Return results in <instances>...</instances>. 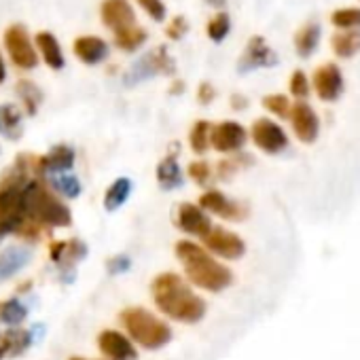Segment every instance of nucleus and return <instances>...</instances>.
<instances>
[{"label":"nucleus","mask_w":360,"mask_h":360,"mask_svg":"<svg viewBox=\"0 0 360 360\" xmlns=\"http://www.w3.org/2000/svg\"><path fill=\"white\" fill-rule=\"evenodd\" d=\"M150 297L163 316L180 324H198L208 311L206 301L174 271H163L150 282Z\"/></svg>","instance_id":"f257e3e1"},{"label":"nucleus","mask_w":360,"mask_h":360,"mask_svg":"<svg viewBox=\"0 0 360 360\" xmlns=\"http://www.w3.org/2000/svg\"><path fill=\"white\" fill-rule=\"evenodd\" d=\"M174 252L185 269L187 280L198 288L208 292H223L233 284V271L214 259L202 244H195L193 240H180Z\"/></svg>","instance_id":"f03ea898"},{"label":"nucleus","mask_w":360,"mask_h":360,"mask_svg":"<svg viewBox=\"0 0 360 360\" xmlns=\"http://www.w3.org/2000/svg\"><path fill=\"white\" fill-rule=\"evenodd\" d=\"M24 214L45 229H64L72 225L70 208L37 178H30L24 187Z\"/></svg>","instance_id":"7ed1b4c3"},{"label":"nucleus","mask_w":360,"mask_h":360,"mask_svg":"<svg viewBox=\"0 0 360 360\" xmlns=\"http://www.w3.org/2000/svg\"><path fill=\"white\" fill-rule=\"evenodd\" d=\"M127 337L144 349H161L172 341V328L165 320L144 307H127L121 311Z\"/></svg>","instance_id":"20e7f679"},{"label":"nucleus","mask_w":360,"mask_h":360,"mask_svg":"<svg viewBox=\"0 0 360 360\" xmlns=\"http://www.w3.org/2000/svg\"><path fill=\"white\" fill-rule=\"evenodd\" d=\"M174 72V60L167 53V47L161 45L157 49H150L148 53H144L136 64H131V68L123 75V85L125 87H136L153 77L159 75H172Z\"/></svg>","instance_id":"39448f33"},{"label":"nucleus","mask_w":360,"mask_h":360,"mask_svg":"<svg viewBox=\"0 0 360 360\" xmlns=\"http://www.w3.org/2000/svg\"><path fill=\"white\" fill-rule=\"evenodd\" d=\"M5 49L11 58V62L20 70H34L39 66V53L34 47V41L30 39L28 30L20 24L9 26L5 32Z\"/></svg>","instance_id":"423d86ee"},{"label":"nucleus","mask_w":360,"mask_h":360,"mask_svg":"<svg viewBox=\"0 0 360 360\" xmlns=\"http://www.w3.org/2000/svg\"><path fill=\"white\" fill-rule=\"evenodd\" d=\"M202 242L212 257H221L225 261H238L246 255V242L238 233L217 225H212V229L202 238Z\"/></svg>","instance_id":"0eeeda50"},{"label":"nucleus","mask_w":360,"mask_h":360,"mask_svg":"<svg viewBox=\"0 0 360 360\" xmlns=\"http://www.w3.org/2000/svg\"><path fill=\"white\" fill-rule=\"evenodd\" d=\"M250 138L255 142V146L267 155H280L288 148V136L286 131L282 129L280 123L267 119V117H261L252 123L250 127Z\"/></svg>","instance_id":"6e6552de"},{"label":"nucleus","mask_w":360,"mask_h":360,"mask_svg":"<svg viewBox=\"0 0 360 360\" xmlns=\"http://www.w3.org/2000/svg\"><path fill=\"white\" fill-rule=\"evenodd\" d=\"M87 246L79 240L72 238L68 242H58L51 246V261L60 267V280L64 284L75 282V274H77V265L87 257Z\"/></svg>","instance_id":"1a4fd4ad"},{"label":"nucleus","mask_w":360,"mask_h":360,"mask_svg":"<svg viewBox=\"0 0 360 360\" xmlns=\"http://www.w3.org/2000/svg\"><path fill=\"white\" fill-rule=\"evenodd\" d=\"M206 214H212V217H219L223 221H231V223H240L248 217V208L231 198H227L225 193L217 191V189H210L206 193H202L200 198V204H198Z\"/></svg>","instance_id":"9d476101"},{"label":"nucleus","mask_w":360,"mask_h":360,"mask_svg":"<svg viewBox=\"0 0 360 360\" xmlns=\"http://www.w3.org/2000/svg\"><path fill=\"white\" fill-rule=\"evenodd\" d=\"M246 142H248V131L238 121H223V123L212 125L210 129V146L217 153H223V155L240 153Z\"/></svg>","instance_id":"9b49d317"},{"label":"nucleus","mask_w":360,"mask_h":360,"mask_svg":"<svg viewBox=\"0 0 360 360\" xmlns=\"http://www.w3.org/2000/svg\"><path fill=\"white\" fill-rule=\"evenodd\" d=\"M288 121H290V127L297 136L299 142L303 144H314L318 140V134H320V119L316 115V110L305 102V100H297L292 106H290V112H288Z\"/></svg>","instance_id":"f8f14e48"},{"label":"nucleus","mask_w":360,"mask_h":360,"mask_svg":"<svg viewBox=\"0 0 360 360\" xmlns=\"http://www.w3.org/2000/svg\"><path fill=\"white\" fill-rule=\"evenodd\" d=\"M311 87L322 102H337L345 87L341 68L333 62L318 66L311 75Z\"/></svg>","instance_id":"ddd939ff"},{"label":"nucleus","mask_w":360,"mask_h":360,"mask_svg":"<svg viewBox=\"0 0 360 360\" xmlns=\"http://www.w3.org/2000/svg\"><path fill=\"white\" fill-rule=\"evenodd\" d=\"M278 64V53L267 45L263 37H252L238 62V70L242 75L259 70V68H274Z\"/></svg>","instance_id":"4468645a"},{"label":"nucleus","mask_w":360,"mask_h":360,"mask_svg":"<svg viewBox=\"0 0 360 360\" xmlns=\"http://www.w3.org/2000/svg\"><path fill=\"white\" fill-rule=\"evenodd\" d=\"M98 347L108 360H138V349L134 341L115 328H106L98 335Z\"/></svg>","instance_id":"2eb2a0df"},{"label":"nucleus","mask_w":360,"mask_h":360,"mask_svg":"<svg viewBox=\"0 0 360 360\" xmlns=\"http://www.w3.org/2000/svg\"><path fill=\"white\" fill-rule=\"evenodd\" d=\"M176 227L193 238H204L210 229H212V219L210 214H206L198 204H180L178 212H176Z\"/></svg>","instance_id":"dca6fc26"},{"label":"nucleus","mask_w":360,"mask_h":360,"mask_svg":"<svg viewBox=\"0 0 360 360\" xmlns=\"http://www.w3.org/2000/svg\"><path fill=\"white\" fill-rule=\"evenodd\" d=\"M77 163V153L72 146L68 144H56L53 148H49V153H45L41 159H37L34 167L39 169L41 176H56V174H64V172H72Z\"/></svg>","instance_id":"f3484780"},{"label":"nucleus","mask_w":360,"mask_h":360,"mask_svg":"<svg viewBox=\"0 0 360 360\" xmlns=\"http://www.w3.org/2000/svg\"><path fill=\"white\" fill-rule=\"evenodd\" d=\"M100 20L106 28L112 30V34L138 24L136 11L129 5V0H104L100 7Z\"/></svg>","instance_id":"a211bd4d"},{"label":"nucleus","mask_w":360,"mask_h":360,"mask_svg":"<svg viewBox=\"0 0 360 360\" xmlns=\"http://www.w3.org/2000/svg\"><path fill=\"white\" fill-rule=\"evenodd\" d=\"M32 263V250L28 246H9L0 252V282H7L24 271Z\"/></svg>","instance_id":"6ab92c4d"},{"label":"nucleus","mask_w":360,"mask_h":360,"mask_svg":"<svg viewBox=\"0 0 360 360\" xmlns=\"http://www.w3.org/2000/svg\"><path fill=\"white\" fill-rule=\"evenodd\" d=\"M72 51L75 56L87 64V66H98L102 64L106 58H108V43L100 37H94V34H85V37H79L72 45Z\"/></svg>","instance_id":"aec40b11"},{"label":"nucleus","mask_w":360,"mask_h":360,"mask_svg":"<svg viewBox=\"0 0 360 360\" xmlns=\"http://www.w3.org/2000/svg\"><path fill=\"white\" fill-rule=\"evenodd\" d=\"M157 183L163 191H178L183 189L187 178H185V172L178 163V155H165L159 165H157Z\"/></svg>","instance_id":"412c9836"},{"label":"nucleus","mask_w":360,"mask_h":360,"mask_svg":"<svg viewBox=\"0 0 360 360\" xmlns=\"http://www.w3.org/2000/svg\"><path fill=\"white\" fill-rule=\"evenodd\" d=\"M34 47L41 53L43 62L51 70H62L66 66V58H64L62 45H60V41H58L56 34H51V32H39L34 37Z\"/></svg>","instance_id":"4be33fe9"},{"label":"nucleus","mask_w":360,"mask_h":360,"mask_svg":"<svg viewBox=\"0 0 360 360\" xmlns=\"http://www.w3.org/2000/svg\"><path fill=\"white\" fill-rule=\"evenodd\" d=\"M0 136L9 142L24 136V112L18 104H0Z\"/></svg>","instance_id":"5701e85b"},{"label":"nucleus","mask_w":360,"mask_h":360,"mask_svg":"<svg viewBox=\"0 0 360 360\" xmlns=\"http://www.w3.org/2000/svg\"><path fill=\"white\" fill-rule=\"evenodd\" d=\"M131 189H134L131 178H127V176L115 178L112 183H110V187L106 189V193H104V208H106L108 212L121 210V208L127 204V200H129V195H131Z\"/></svg>","instance_id":"b1692460"},{"label":"nucleus","mask_w":360,"mask_h":360,"mask_svg":"<svg viewBox=\"0 0 360 360\" xmlns=\"http://www.w3.org/2000/svg\"><path fill=\"white\" fill-rule=\"evenodd\" d=\"M49 189L56 195H62L66 200H77L83 193L81 178L75 172H64V174L49 176Z\"/></svg>","instance_id":"393cba45"},{"label":"nucleus","mask_w":360,"mask_h":360,"mask_svg":"<svg viewBox=\"0 0 360 360\" xmlns=\"http://www.w3.org/2000/svg\"><path fill=\"white\" fill-rule=\"evenodd\" d=\"M330 49L337 58H354L360 51V28L354 30H339L330 39Z\"/></svg>","instance_id":"a878e982"},{"label":"nucleus","mask_w":360,"mask_h":360,"mask_svg":"<svg viewBox=\"0 0 360 360\" xmlns=\"http://www.w3.org/2000/svg\"><path fill=\"white\" fill-rule=\"evenodd\" d=\"M28 314H30L28 303H24L18 297L0 301V322H3L5 326H9V328H18L20 324H24Z\"/></svg>","instance_id":"bb28decb"},{"label":"nucleus","mask_w":360,"mask_h":360,"mask_svg":"<svg viewBox=\"0 0 360 360\" xmlns=\"http://www.w3.org/2000/svg\"><path fill=\"white\" fill-rule=\"evenodd\" d=\"M320 37H322L320 24H316V22L305 24V26L295 34V51H297V56H299V58H309V56L318 49Z\"/></svg>","instance_id":"cd10ccee"},{"label":"nucleus","mask_w":360,"mask_h":360,"mask_svg":"<svg viewBox=\"0 0 360 360\" xmlns=\"http://www.w3.org/2000/svg\"><path fill=\"white\" fill-rule=\"evenodd\" d=\"M15 94H18V98H20V102H22L24 112H26L28 117H34V115L39 112L41 104H43V91H41V87H39L37 83L24 79V81H18Z\"/></svg>","instance_id":"c85d7f7f"},{"label":"nucleus","mask_w":360,"mask_h":360,"mask_svg":"<svg viewBox=\"0 0 360 360\" xmlns=\"http://www.w3.org/2000/svg\"><path fill=\"white\" fill-rule=\"evenodd\" d=\"M148 34L144 28H140L138 24L131 26V28H125L121 32H115V45L121 49V51H127V53H134L138 51L144 43H146Z\"/></svg>","instance_id":"c756f323"},{"label":"nucleus","mask_w":360,"mask_h":360,"mask_svg":"<svg viewBox=\"0 0 360 360\" xmlns=\"http://www.w3.org/2000/svg\"><path fill=\"white\" fill-rule=\"evenodd\" d=\"M210 129H212V123L210 121H198L191 131H189V146L195 155H204L208 148H210Z\"/></svg>","instance_id":"7c9ffc66"},{"label":"nucleus","mask_w":360,"mask_h":360,"mask_svg":"<svg viewBox=\"0 0 360 360\" xmlns=\"http://www.w3.org/2000/svg\"><path fill=\"white\" fill-rule=\"evenodd\" d=\"M206 32H208L210 41H214V43H223V41L227 39V34L231 32V18H229V13L219 11V13L208 22Z\"/></svg>","instance_id":"2f4dec72"},{"label":"nucleus","mask_w":360,"mask_h":360,"mask_svg":"<svg viewBox=\"0 0 360 360\" xmlns=\"http://www.w3.org/2000/svg\"><path fill=\"white\" fill-rule=\"evenodd\" d=\"M330 22H333V26H337L339 30H354V28H360V9H356V7L337 9V11L330 15Z\"/></svg>","instance_id":"473e14b6"},{"label":"nucleus","mask_w":360,"mask_h":360,"mask_svg":"<svg viewBox=\"0 0 360 360\" xmlns=\"http://www.w3.org/2000/svg\"><path fill=\"white\" fill-rule=\"evenodd\" d=\"M263 106L271 115H276L280 119H288V112H290V106L292 104H290V100L284 94H269V96L263 98Z\"/></svg>","instance_id":"72a5a7b5"},{"label":"nucleus","mask_w":360,"mask_h":360,"mask_svg":"<svg viewBox=\"0 0 360 360\" xmlns=\"http://www.w3.org/2000/svg\"><path fill=\"white\" fill-rule=\"evenodd\" d=\"M189 178L193 180L195 185H200V187H208L210 185V180H212V167H210V163H206V161H193V163H189Z\"/></svg>","instance_id":"f704fd0d"},{"label":"nucleus","mask_w":360,"mask_h":360,"mask_svg":"<svg viewBox=\"0 0 360 360\" xmlns=\"http://www.w3.org/2000/svg\"><path fill=\"white\" fill-rule=\"evenodd\" d=\"M288 89L290 94L297 98V100H305L311 91V85H309V79L303 70H295L290 75V81H288Z\"/></svg>","instance_id":"c9c22d12"},{"label":"nucleus","mask_w":360,"mask_h":360,"mask_svg":"<svg viewBox=\"0 0 360 360\" xmlns=\"http://www.w3.org/2000/svg\"><path fill=\"white\" fill-rule=\"evenodd\" d=\"M138 3V7L153 20V22H157V24H161L163 20H165V15H167V9H165V5H163V0H136Z\"/></svg>","instance_id":"e433bc0d"},{"label":"nucleus","mask_w":360,"mask_h":360,"mask_svg":"<svg viewBox=\"0 0 360 360\" xmlns=\"http://www.w3.org/2000/svg\"><path fill=\"white\" fill-rule=\"evenodd\" d=\"M131 259L127 257V255H115V257H110L108 259V263H106V271L110 274V276H123V274H127L129 269H131Z\"/></svg>","instance_id":"4c0bfd02"},{"label":"nucleus","mask_w":360,"mask_h":360,"mask_svg":"<svg viewBox=\"0 0 360 360\" xmlns=\"http://www.w3.org/2000/svg\"><path fill=\"white\" fill-rule=\"evenodd\" d=\"M187 32H189V22H187L185 15H176V18L169 22V26L165 28V34H167V39H172V41H180Z\"/></svg>","instance_id":"58836bf2"},{"label":"nucleus","mask_w":360,"mask_h":360,"mask_svg":"<svg viewBox=\"0 0 360 360\" xmlns=\"http://www.w3.org/2000/svg\"><path fill=\"white\" fill-rule=\"evenodd\" d=\"M11 347H13V328H9L7 333H0V360L5 356H11Z\"/></svg>","instance_id":"ea45409f"},{"label":"nucleus","mask_w":360,"mask_h":360,"mask_svg":"<svg viewBox=\"0 0 360 360\" xmlns=\"http://www.w3.org/2000/svg\"><path fill=\"white\" fill-rule=\"evenodd\" d=\"M214 98H217V89L212 87V83H202L200 89H198V100H200V104H206V106H208Z\"/></svg>","instance_id":"a19ab883"},{"label":"nucleus","mask_w":360,"mask_h":360,"mask_svg":"<svg viewBox=\"0 0 360 360\" xmlns=\"http://www.w3.org/2000/svg\"><path fill=\"white\" fill-rule=\"evenodd\" d=\"M231 106L236 108V110H244L246 106H248V100L244 98V96H231Z\"/></svg>","instance_id":"79ce46f5"},{"label":"nucleus","mask_w":360,"mask_h":360,"mask_svg":"<svg viewBox=\"0 0 360 360\" xmlns=\"http://www.w3.org/2000/svg\"><path fill=\"white\" fill-rule=\"evenodd\" d=\"M7 81V64L3 60V53H0V85Z\"/></svg>","instance_id":"37998d69"},{"label":"nucleus","mask_w":360,"mask_h":360,"mask_svg":"<svg viewBox=\"0 0 360 360\" xmlns=\"http://www.w3.org/2000/svg\"><path fill=\"white\" fill-rule=\"evenodd\" d=\"M206 3H208L210 7H214V9H223V7L227 5V0H206Z\"/></svg>","instance_id":"c03bdc74"},{"label":"nucleus","mask_w":360,"mask_h":360,"mask_svg":"<svg viewBox=\"0 0 360 360\" xmlns=\"http://www.w3.org/2000/svg\"><path fill=\"white\" fill-rule=\"evenodd\" d=\"M70 360H85V358H81V356H72Z\"/></svg>","instance_id":"a18cd8bd"}]
</instances>
